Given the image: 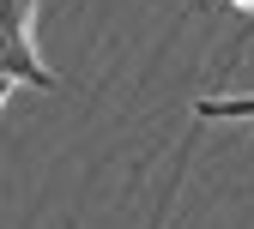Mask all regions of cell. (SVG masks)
<instances>
[{
  "instance_id": "3957f363",
  "label": "cell",
  "mask_w": 254,
  "mask_h": 229,
  "mask_svg": "<svg viewBox=\"0 0 254 229\" xmlns=\"http://www.w3.org/2000/svg\"><path fill=\"white\" fill-rule=\"evenodd\" d=\"M6 96H12V85H0V109H6Z\"/></svg>"
},
{
  "instance_id": "6da1fadb",
  "label": "cell",
  "mask_w": 254,
  "mask_h": 229,
  "mask_svg": "<svg viewBox=\"0 0 254 229\" xmlns=\"http://www.w3.org/2000/svg\"><path fill=\"white\" fill-rule=\"evenodd\" d=\"M0 85H12V91L55 85V73L37 60V43H30V0H0Z\"/></svg>"
},
{
  "instance_id": "7a4b0ae2",
  "label": "cell",
  "mask_w": 254,
  "mask_h": 229,
  "mask_svg": "<svg viewBox=\"0 0 254 229\" xmlns=\"http://www.w3.org/2000/svg\"><path fill=\"white\" fill-rule=\"evenodd\" d=\"M206 121H254V96H206V103H194Z\"/></svg>"
}]
</instances>
